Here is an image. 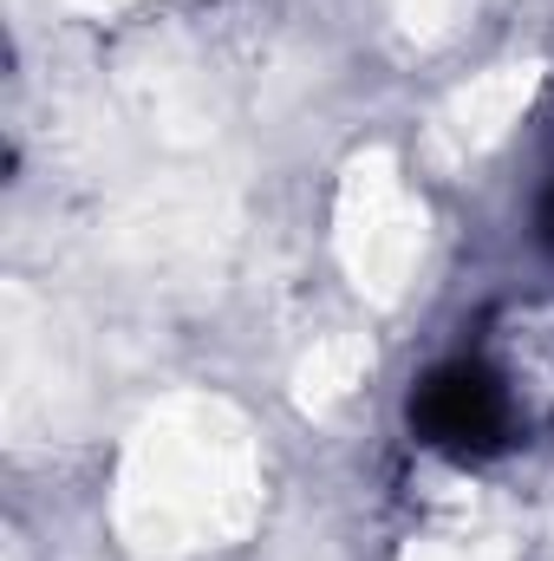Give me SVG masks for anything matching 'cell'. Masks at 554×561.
Listing matches in <instances>:
<instances>
[{
  "instance_id": "obj_1",
  "label": "cell",
  "mask_w": 554,
  "mask_h": 561,
  "mask_svg": "<svg viewBox=\"0 0 554 561\" xmlns=\"http://www.w3.org/2000/svg\"><path fill=\"white\" fill-rule=\"evenodd\" d=\"M509 424H516V405L503 379L476 359L437 366L412 392V431L443 457H489L509 444Z\"/></svg>"
},
{
  "instance_id": "obj_2",
  "label": "cell",
  "mask_w": 554,
  "mask_h": 561,
  "mask_svg": "<svg viewBox=\"0 0 554 561\" xmlns=\"http://www.w3.org/2000/svg\"><path fill=\"white\" fill-rule=\"evenodd\" d=\"M535 236H542V249L554 255V183L542 190V209H535Z\"/></svg>"
}]
</instances>
